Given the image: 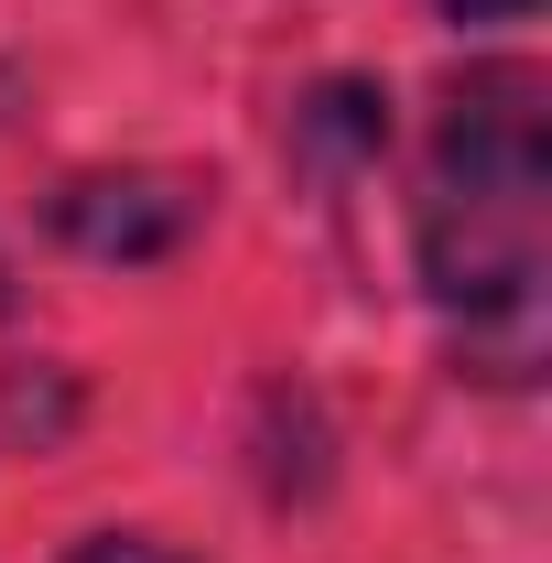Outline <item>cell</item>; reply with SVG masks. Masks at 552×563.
<instances>
[{
  "mask_svg": "<svg viewBox=\"0 0 552 563\" xmlns=\"http://www.w3.org/2000/svg\"><path fill=\"white\" fill-rule=\"evenodd\" d=\"M542 217H552V131L542 87L487 66L444 98V131L422 163V282L444 325L466 336V368L531 379L542 357Z\"/></svg>",
  "mask_w": 552,
  "mask_h": 563,
  "instance_id": "cell-1",
  "label": "cell"
},
{
  "mask_svg": "<svg viewBox=\"0 0 552 563\" xmlns=\"http://www.w3.org/2000/svg\"><path fill=\"white\" fill-rule=\"evenodd\" d=\"M55 228L87 261H163L196 228V185L185 174H76L55 196Z\"/></svg>",
  "mask_w": 552,
  "mask_h": 563,
  "instance_id": "cell-2",
  "label": "cell"
},
{
  "mask_svg": "<svg viewBox=\"0 0 552 563\" xmlns=\"http://www.w3.org/2000/svg\"><path fill=\"white\" fill-rule=\"evenodd\" d=\"M76 563H174V553L141 542V531H98V542H76Z\"/></svg>",
  "mask_w": 552,
  "mask_h": 563,
  "instance_id": "cell-3",
  "label": "cell"
},
{
  "mask_svg": "<svg viewBox=\"0 0 552 563\" xmlns=\"http://www.w3.org/2000/svg\"><path fill=\"white\" fill-rule=\"evenodd\" d=\"M444 11H455V22H520L531 0H444Z\"/></svg>",
  "mask_w": 552,
  "mask_h": 563,
  "instance_id": "cell-4",
  "label": "cell"
},
{
  "mask_svg": "<svg viewBox=\"0 0 552 563\" xmlns=\"http://www.w3.org/2000/svg\"><path fill=\"white\" fill-rule=\"evenodd\" d=\"M0 303H11V272H0Z\"/></svg>",
  "mask_w": 552,
  "mask_h": 563,
  "instance_id": "cell-5",
  "label": "cell"
}]
</instances>
